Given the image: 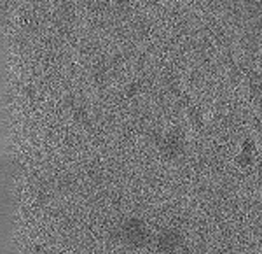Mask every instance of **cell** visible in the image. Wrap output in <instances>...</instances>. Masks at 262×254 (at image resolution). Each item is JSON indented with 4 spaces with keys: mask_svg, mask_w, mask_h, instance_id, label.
<instances>
[{
    "mask_svg": "<svg viewBox=\"0 0 262 254\" xmlns=\"http://www.w3.org/2000/svg\"><path fill=\"white\" fill-rule=\"evenodd\" d=\"M163 151L170 156H175V154H179L180 151V139L179 137H166L164 139V144H163Z\"/></svg>",
    "mask_w": 262,
    "mask_h": 254,
    "instance_id": "obj_1",
    "label": "cell"
},
{
    "mask_svg": "<svg viewBox=\"0 0 262 254\" xmlns=\"http://www.w3.org/2000/svg\"><path fill=\"white\" fill-rule=\"evenodd\" d=\"M259 173H261V177H262V162H261V165H259Z\"/></svg>",
    "mask_w": 262,
    "mask_h": 254,
    "instance_id": "obj_2",
    "label": "cell"
}]
</instances>
